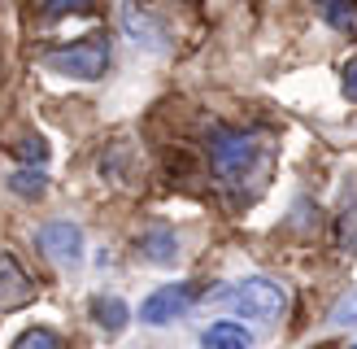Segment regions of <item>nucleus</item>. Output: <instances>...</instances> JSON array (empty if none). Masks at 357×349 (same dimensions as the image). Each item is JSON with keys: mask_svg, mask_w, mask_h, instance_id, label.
<instances>
[{"mask_svg": "<svg viewBox=\"0 0 357 349\" xmlns=\"http://www.w3.org/2000/svg\"><path fill=\"white\" fill-rule=\"evenodd\" d=\"M92 319L105 332H122V327L131 323V310H127L122 297H96V302H92Z\"/></svg>", "mask_w": 357, "mask_h": 349, "instance_id": "nucleus-10", "label": "nucleus"}, {"mask_svg": "<svg viewBox=\"0 0 357 349\" xmlns=\"http://www.w3.org/2000/svg\"><path fill=\"white\" fill-rule=\"evenodd\" d=\"M331 327H357V288L331 306Z\"/></svg>", "mask_w": 357, "mask_h": 349, "instance_id": "nucleus-14", "label": "nucleus"}, {"mask_svg": "<svg viewBox=\"0 0 357 349\" xmlns=\"http://www.w3.org/2000/svg\"><path fill=\"white\" fill-rule=\"evenodd\" d=\"M40 249L57 262V267H79L83 262V232L75 223H66V218L44 223L40 227Z\"/></svg>", "mask_w": 357, "mask_h": 349, "instance_id": "nucleus-6", "label": "nucleus"}, {"mask_svg": "<svg viewBox=\"0 0 357 349\" xmlns=\"http://www.w3.org/2000/svg\"><path fill=\"white\" fill-rule=\"evenodd\" d=\"M17 153H22L26 162H44V157H48V149H44V140H40V135H31V140H22V149H17Z\"/></svg>", "mask_w": 357, "mask_h": 349, "instance_id": "nucleus-16", "label": "nucleus"}, {"mask_svg": "<svg viewBox=\"0 0 357 349\" xmlns=\"http://www.w3.org/2000/svg\"><path fill=\"white\" fill-rule=\"evenodd\" d=\"M92 0H48L44 5V17H66V13H87Z\"/></svg>", "mask_w": 357, "mask_h": 349, "instance_id": "nucleus-15", "label": "nucleus"}, {"mask_svg": "<svg viewBox=\"0 0 357 349\" xmlns=\"http://www.w3.org/2000/svg\"><path fill=\"white\" fill-rule=\"evenodd\" d=\"M227 302L236 314H248V319H257V323H275L283 310H288V292H283V284H275V279H240L236 288L227 292Z\"/></svg>", "mask_w": 357, "mask_h": 349, "instance_id": "nucleus-3", "label": "nucleus"}, {"mask_svg": "<svg viewBox=\"0 0 357 349\" xmlns=\"http://www.w3.org/2000/svg\"><path fill=\"white\" fill-rule=\"evenodd\" d=\"M340 87H344V96H349V101H357V57H353V61H344Z\"/></svg>", "mask_w": 357, "mask_h": 349, "instance_id": "nucleus-17", "label": "nucleus"}, {"mask_svg": "<svg viewBox=\"0 0 357 349\" xmlns=\"http://www.w3.org/2000/svg\"><path fill=\"white\" fill-rule=\"evenodd\" d=\"M349 349H357V345H349Z\"/></svg>", "mask_w": 357, "mask_h": 349, "instance_id": "nucleus-18", "label": "nucleus"}, {"mask_svg": "<svg viewBox=\"0 0 357 349\" xmlns=\"http://www.w3.org/2000/svg\"><path fill=\"white\" fill-rule=\"evenodd\" d=\"M201 345H205V349H253V332H248L244 323L222 319V323H209V327H205Z\"/></svg>", "mask_w": 357, "mask_h": 349, "instance_id": "nucleus-9", "label": "nucleus"}, {"mask_svg": "<svg viewBox=\"0 0 357 349\" xmlns=\"http://www.w3.org/2000/svg\"><path fill=\"white\" fill-rule=\"evenodd\" d=\"M31 297H35V279L22 271V262L13 253H0V314L26 306Z\"/></svg>", "mask_w": 357, "mask_h": 349, "instance_id": "nucleus-7", "label": "nucleus"}, {"mask_svg": "<svg viewBox=\"0 0 357 349\" xmlns=\"http://www.w3.org/2000/svg\"><path fill=\"white\" fill-rule=\"evenodd\" d=\"M271 157H275L271 140L257 135V131H240V127L209 131V162L231 192H257L266 184Z\"/></svg>", "mask_w": 357, "mask_h": 349, "instance_id": "nucleus-1", "label": "nucleus"}, {"mask_svg": "<svg viewBox=\"0 0 357 349\" xmlns=\"http://www.w3.org/2000/svg\"><path fill=\"white\" fill-rule=\"evenodd\" d=\"M118 17H122V31L131 35V44H139V48H149V52H166V22L162 17H153L139 0H122V9H118Z\"/></svg>", "mask_w": 357, "mask_h": 349, "instance_id": "nucleus-5", "label": "nucleus"}, {"mask_svg": "<svg viewBox=\"0 0 357 349\" xmlns=\"http://www.w3.org/2000/svg\"><path fill=\"white\" fill-rule=\"evenodd\" d=\"M44 66L52 70V75L92 83V79H100L105 70H109V44L92 35V40H79V44H70V48H52V52H44Z\"/></svg>", "mask_w": 357, "mask_h": 349, "instance_id": "nucleus-2", "label": "nucleus"}, {"mask_svg": "<svg viewBox=\"0 0 357 349\" xmlns=\"http://www.w3.org/2000/svg\"><path fill=\"white\" fill-rule=\"evenodd\" d=\"M135 253L144 262H174L178 258V236L170 227H149V232L135 240Z\"/></svg>", "mask_w": 357, "mask_h": 349, "instance_id": "nucleus-8", "label": "nucleus"}, {"mask_svg": "<svg viewBox=\"0 0 357 349\" xmlns=\"http://www.w3.org/2000/svg\"><path fill=\"white\" fill-rule=\"evenodd\" d=\"M314 9L323 13L327 27L344 31V35H357V9H353V0H314Z\"/></svg>", "mask_w": 357, "mask_h": 349, "instance_id": "nucleus-11", "label": "nucleus"}, {"mask_svg": "<svg viewBox=\"0 0 357 349\" xmlns=\"http://www.w3.org/2000/svg\"><path fill=\"white\" fill-rule=\"evenodd\" d=\"M9 188L22 192V197H40V192L48 188V179H44L40 170H13V174H9Z\"/></svg>", "mask_w": 357, "mask_h": 349, "instance_id": "nucleus-13", "label": "nucleus"}, {"mask_svg": "<svg viewBox=\"0 0 357 349\" xmlns=\"http://www.w3.org/2000/svg\"><path fill=\"white\" fill-rule=\"evenodd\" d=\"M13 349H66V345H61L57 332H48V327H31V332H22V336L13 341Z\"/></svg>", "mask_w": 357, "mask_h": 349, "instance_id": "nucleus-12", "label": "nucleus"}, {"mask_svg": "<svg viewBox=\"0 0 357 349\" xmlns=\"http://www.w3.org/2000/svg\"><path fill=\"white\" fill-rule=\"evenodd\" d=\"M192 302H196V284H188V279H178V284H162L157 292L144 297V306H139V323L166 327L174 319H183V314L192 310Z\"/></svg>", "mask_w": 357, "mask_h": 349, "instance_id": "nucleus-4", "label": "nucleus"}]
</instances>
